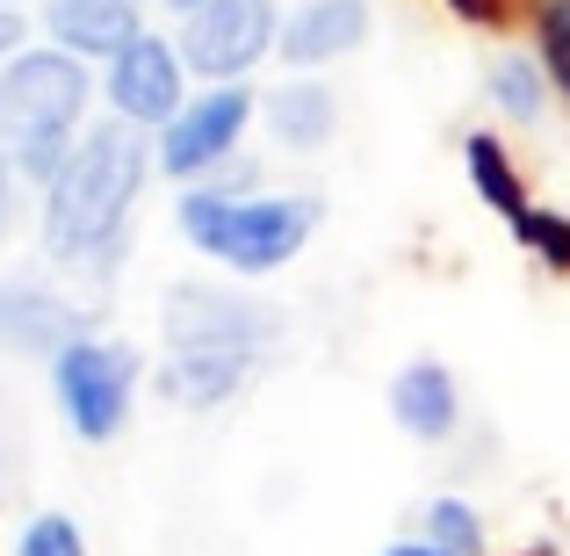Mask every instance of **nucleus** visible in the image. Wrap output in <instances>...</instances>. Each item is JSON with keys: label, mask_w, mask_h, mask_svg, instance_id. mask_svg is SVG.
<instances>
[{"label": "nucleus", "mask_w": 570, "mask_h": 556, "mask_svg": "<svg viewBox=\"0 0 570 556\" xmlns=\"http://www.w3.org/2000/svg\"><path fill=\"white\" fill-rule=\"evenodd\" d=\"M159 167V145H145L138 124H95L72 145L66 174L43 188V246L66 267H109L124 246L130 203L145 195V174Z\"/></svg>", "instance_id": "f257e3e1"}, {"label": "nucleus", "mask_w": 570, "mask_h": 556, "mask_svg": "<svg viewBox=\"0 0 570 556\" xmlns=\"http://www.w3.org/2000/svg\"><path fill=\"white\" fill-rule=\"evenodd\" d=\"M181 238L209 261H224L232 275H275L282 261L311 246V232L325 224L318 195H246V188H188L181 195Z\"/></svg>", "instance_id": "f03ea898"}, {"label": "nucleus", "mask_w": 570, "mask_h": 556, "mask_svg": "<svg viewBox=\"0 0 570 556\" xmlns=\"http://www.w3.org/2000/svg\"><path fill=\"white\" fill-rule=\"evenodd\" d=\"M87 95H95V80H87V66L72 51H14L8 58V72H0V138H8L22 182L51 188L66 174Z\"/></svg>", "instance_id": "7ed1b4c3"}, {"label": "nucleus", "mask_w": 570, "mask_h": 556, "mask_svg": "<svg viewBox=\"0 0 570 556\" xmlns=\"http://www.w3.org/2000/svg\"><path fill=\"white\" fill-rule=\"evenodd\" d=\"M51 398L80 441H116L130 419V398H138V354L95 333L72 340L66 354H51Z\"/></svg>", "instance_id": "20e7f679"}, {"label": "nucleus", "mask_w": 570, "mask_h": 556, "mask_svg": "<svg viewBox=\"0 0 570 556\" xmlns=\"http://www.w3.org/2000/svg\"><path fill=\"white\" fill-rule=\"evenodd\" d=\"M267 51H282V14L275 0H203L181 22V58L203 80H246Z\"/></svg>", "instance_id": "39448f33"}, {"label": "nucleus", "mask_w": 570, "mask_h": 556, "mask_svg": "<svg viewBox=\"0 0 570 556\" xmlns=\"http://www.w3.org/2000/svg\"><path fill=\"white\" fill-rule=\"evenodd\" d=\"M246 124H253L246 80H224V87H209V95H195L188 109L159 130V174H174V182H203L209 167H224V159L238 153Z\"/></svg>", "instance_id": "423d86ee"}, {"label": "nucleus", "mask_w": 570, "mask_h": 556, "mask_svg": "<svg viewBox=\"0 0 570 556\" xmlns=\"http://www.w3.org/2000/svg\"><path fill=\"white\" fill-rule=\"evenodd\" d=\"M181 72H188L181 43H167V37H138V43H124V51L109 58V72H101V95H109V109L124 116V124H138V130H167L174 116L188 109V101H181Z\"/></svg>", "instance_id": "0eeeda50"}, {"label": "nucleus", "mask_w": 570, "mask_h": 556, "mask_svg": "<svg viewBox=\"0 0 570 556\" xmlns=\"http://www.w3.org/2000/svg\"><path fill=\"white\" fill-rule=\"evenodd\" d=\"M275 333H282L275 311L246 304V296H232V290L188 282V290L167 296V340L174 348H246V354H261Z\"/></svg>", "instance_id": "6e6552de"}, {"label": "nucleus", "mask_w": 570, "mask_h": 556, "mask_svg": "<svg viewBox=\"0 0 570 556\" xmlns=\"http://www.w3.org/2000/svg\"><path fill=\"white\" fill-rule=\"evenodd\" d=\"M72 340H87V319L66 304V296H51L43 282H0V348L14 354H66Z\"/></svg>", "instance_id": "1a4fd4ad"}, {"label": "nucleus", "mask_w": 570, "mask_h": 556, "mask_svg": "<svg viewBox=\"0 0 570 556\" xmlns=\"http://www.w3.org/2000/svg\"><path fill=\"white\" fill-rule=\"evenodd\" d=\"M43 29L58 37V51L109 66L124 43L145 37V8L138 0H51V8H43Z\"/></svg>", "instance_id": "9d476101"}, {"label": "nucleus", "mask_w": 570, "mask_h": 556, "mask_svg": "<svg viewBox=\"0 0 570 556\" xmlns=\"http://www.w3.org/2000/svg\"><path fill=\"white\" fill-rule=\"evenodd\" d=\"M362 43H368V0H304L282 22V58L289 66H333Z\"/></svg>", "instance_id": "9b49d317"}, {"label": "nucleus", "mask_w": 570, "mask_h": 556, "mask_svg": "<svg viewBox=\"0 0 570 556\" xmlns=\"http://www.w3.org/2000/svg\"><path fill=\"white\" fill-rule=\"evenodd\" d=\"M253 369H261V354H246V348H174L167 369H159V390H167L174 404H188V412H209V404H224Z\"/></svg>", "instance_id": "f8f14e48"}, {"label": "nucleus", "mask_w": 570, "mask_h": 556, "mask_svg": "<svg viewBox=\"0 0 570 556\" xmlns=\"http://www.w3.org/2000/svg\"><path fill=\"white\" fill-rule=\"evenodd\" d=\"M390 419H397L412 441H448V433H455V419H462L455 375H448L441 362L397 369V383H390Z\"/></svg>", "instance_id": "ddd939ff"}, {"label": "nucleus", "mask_w": 570, "mask_h": 556, "mask_svg": "<svg viewBox=\"0 0 570 556\" xmlns=\"http://www.w3.org/2000/svg\"><path fill=\"white\" fill-rule=\"evenodd\" d=\"M267 130H275V145H289V153H318V145H333L340 130V101L325 80H311V72H296L289 87H275V95L261 101Z\"/></svg>", "instance_id": "4468645a"}, {"label": "nucleus", "mask_w": 570, "mask_h": 556, "mask_svg": "<svg viewBox=\"0 0 570 556\" xmlns=\"http://www.w3.org/2000/svg\"><path fill=\"white\" fill-rule=\"evenodd\" d=\"M462 159H470V182H476V195H484L491 209H499L505 224L528 209V195H520V174H513V159H505V145L491 138V130H476L470 145H462Z\"/></svg>", "instance_id": "2eb2a0df"}, {"label": "nucleus", "mask_w": 570, "mask_h": 556, "mask_svg": "<svg viewBox=\"0 0 570 556\" xmlns=\"http://www.w3.org/2000/svg\"><path fill=\"white\" fill-rule=\"evenodd\" d=\"M491 101H499L513 124H534V116L549 109V72H542V58H499L491 66Z\"/></svg>", "instance_id": "dca6fc26"}, {"label": "nucleus", "mask_w": 570, "mask_h": 556, "mask_svg": "<svg viewBox=\"0 0 570 556\" xmlns=\"http://www.w3.org/2000/svg\"><path fill=\"white\" fill-rule=\"evenodd\" d=\"M426 543H441L448 556H484V520L470 499H433L426 506Z\"/></svg>", "instance_id": "f3484780"}, {"label": "nucleus", "mask_w": 570, "mask_h": 556, "mask_svg": "<svg viewBox=\"0 0 570 556\" xmlns=\"http://www.w3.org/2000/svg\"><path fill=\"white\" fill-rule=\"evenodd\" d=\"M513 238L534 253V261H549V267H563V275H570V217H557V209H534V203H528V209L513 217Z\"/></svg>", "instance_id": "a211bd4d"}, {"label": "nucleus", "mask_w": 570, "mask_h": 556, "mask_svg": "<svg viewBox=\"0 0 570 556\" xmlns=\"http://www.w3.org/2000/svg\"><path fill=\"white\" fill-rule=\"evenodd\" d=\"M534 43H542V72L557 95H570V0H549L534 14Z\"/></svg>", "instance_id": "6ab92c4d"}, {"label": "nucleus", "mask_w": 570, "mask_h": 556, "mask_svg": "<svg viewBox=\"0 0 570 556\" xmlns=\"http://www.w3.org/2000/svg\"><path fill=\"white\" fill-rule=\"evenodd\" d=\"M14 556H87L80 520H66V514H37V520L22 528V543H14Z\"/></svg>", "instance_id": "aec40b11"}, {"label": "nucleus", "mask_w": 570, "mask_h": 556, "mask_svg": "<svg viewBox=\"0 0 570 556\" xmlns=\"http://www.w3.org/2000/svg\"><path fill=\"white\" fill-rule=\"evenodd\" d=\"M14 182H22V167H14V153H0V232L14 224Z\"/></svg>", "instance_id": "412c9836"}, {"label": "nucleus", "mask_w": 570, "mask_h": 556, "mask_svg": "<svg viewBox=\"0 0 570 556\" xmlns=\"http://www.w3.org/2000/svg\"><path fill=\"white\" fill-rule=\"evenodd\" d=\"M14 51H22V14H14V8H0V66H8Z\"/></svg>", "instance_id": "4be33fe9"}, {"label": "nucleus", "mask_w": 570, "mask_h": 556, "mask_svg": "<svg viewBox=\"0 0 570 556\" xmlns=\"http://www.w3.org/2000/svg\"><path fill=\"white\" fill-rule=\"evenodd\" d=\"M383 556H448V549H441V543H390Z\"/></svg>", "instance_id": "5701e85b"}, {"label": "nucleus", "mask_w": 570, "mask_h": 556, "mask_svg": "<svg viewBox=\"0 0 570 556\" xmlns=\"http://www.w3.org/2000/svg\"><path fill=\"white\" fill-rule=\"evenodd\" d=\"M167 8H188V14H195V8H203V0H167Z\"/></svg>", "instance_id": "b1692460"}, {"label": "nucleus", "mask_w": 570, "mask_h": 556, "mask_svg": "<svg viewBox=\"0 0 570 556\" xmlns=\"http://www.w3.org/2000/svg\"><path fill=\"white\" fill-rule=\"evenodd\" d=\"M0 8H14V0H0Z\"/></svg>", "instance_id": "393cba45"}]
</instances>
